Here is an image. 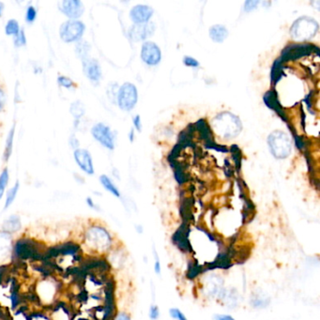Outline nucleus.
<instances>
[{
  "label": "nucleus",
  "mask_w": 320,
  "mask_h": 320,
  "mask_svg": "<svg viewBox=\"0 0 320 320\" xmlns=\"http://www.w3.org/2000/svg\"><path fill=\"white\" fill-rule=\"evenodd\" d=\"M69 110L75 119H80L85 114V106L81 101H76L71 104Z\"/></svg>",
  "instance_id": "nucleus-24"
},
{
  "label": "nucleus",
  "mask_w": 320,
  "mask_h": 320,
  "mask_svg": "<svg viewBox=\"0 0 320 320\" xmlns=\"http://www.w3.org/2000/svg\"><path fill=\"white\" fill-rule=\"evenodd\" d=\"M85 32V25L77 20H69L63 23L60 29L61 38L66 43L79 40Z\"/></svg>",
  "instance_id": "nucleus-7"
},
{
  "label": "nucleus",
  "mask_w": 320,
  "mask_h": 320,
  "mask_svg": "<svg viewBox=\"0 0 320 320\" xmlns=\"http://www.w3.org/2000/svg\"><path fill=\"white\" fill-rule=\"evenodd\" d=\"M154 30H155V26L151 22L134 25L130 28V38L134 41L146 40L147 37L153 34Z\"/></svg>",
  "instance_id": "nucleus-15"
},
{
  "label": "nucleus",
  "mask_w": 320,
  "mask_h": 320,
  "mask_svg": "<svg viewBox=\"0 0 320 320\" xmlns=\"http://www.w3.org/2000/svg\"><path fill=\"white\" fill-rule=\"evenodd\" d=\"M21 228H22V223H21L20 217L18 215H10L4 221L2 225V230L10 235L20 231Z\"/></svg>",
  "instance_id": "nucleus-19"
},
{
  "label": "nucleus",
  "mask_w": 320,
  "mask_h": 320,
  "mask_svg": "<svg viewBox=\"0 0 320 320\" xmlns=\"http://www.w3.org/2000/svg\"><path fill=\"white\" fill-rule=\"evenodd\" d=\"M264 102L266 105L269 107L270 109L274 110L275 112L284 120H286V115L282 109V106L278 101V97H277L276 92L273 90H269L265 95H264Z\"/></svg>",
  "instance_id": "nucleus-18"
},
{
  "label": "nucleus",
  "mask_w": 320,
  "mask_h": 320,
  "mask_svg": "<svg viewBox=\"0 0 320 320\" xmlns=\"http://www.w3.org/2000/svg\"><path fill=\"white\" fill-rule=\"evenodd\" d=\"M153 249V256H154V271H155L157 275H160L162 272V264H161V260L159 257V255L156 251L155 246L152 247Z\"/></svg>",
  "instance_id": "nucleus-31"
},
{
  "label": "nucleus",
  "mask_w": 320,
  "mask_h": 320,
  "mask_svg": "<svg viewBox=\"0 0 320 320\" xmlns=\"http://www.w3.org/2000/svg\"><path fill=\"white\" fill-rule=\"evenodd\" d=\"M152 14H153V9L146 5L135 6L130 10V18L135 23V25L147 23L152 16Z\"/></svg>",
  "instance_id": "nucleus-17"
},
{
  "label": "nucleus",
  "mask_w": 320,
  "mask_h": 320,
  "mask_svg": "<svg viewBox=\"0 0 320 320\" xmlns=\"http://www.w3.org/2000/svg\"><path fill=\"white\" fill-rule=\"evenodd\" d=\"M13 252V243H12V235L0 231V264L6 262L12 255Z\"/></svg>",
  "instance_id": "nucleus-14"
},
{
  "label": "nucleus",
  "mask_w": 320,
  "mask_h": 320,
  "mask_svg": "<svg viewBox=\"0 0 320 320\" xmlns=\"http://www.w3.org/2000/svg\"><path fill=\"white\" fill-rule=\"evenodd\" d=\"M19 188H20V184L19 182H16L13 187H11L8 192H7V195H6V200H5V205H4V208L7 209V208H9L11 206V204L14 202V200L16 198L17 196L18 191H19Z\"/></svg>",
  "instance_id": "nucleus-22"
},
{
  "label": "nucleus",
  "mask_w": 320,
  "mask_h": 320,
  "mask_svg": "<svg viewBox=\"0 0 320 320\" xmlns=\"http://www.w3.org/2000/svg\"><path fill=\"white\" fill-rule=\"evenodd\" d=\"M290 30L295 40L305 41L311 39L318 33L319 24L312 18L303 16L295 21Z\"/></svg>",
  "instance_id": "nucleus-5"
},
{
  "label": "nucleus",
  "mask_w": 320,
  "mask_h": 320,
  "mask_svg": "<svg viewBox=\"0 0 320 320\" xmlns=\"http://www.w3.org/2000/svg\"><path fill=\"white\" fill-rule=\"evenodd\" d=\"M258 4H259L258 1H247L244 4V9L246 11H250L252 9H255Z\"/></svg>",
  "instance_id": "nucleus-38"
},
{
  "label": "nucleus",
  "mask_w": 320,
  "mask_h": 320,
  "mask_svg": "<svg viewBox=\"0 0 320 320\" xmlns=\"http://www.w3.org/2000/svg\"><path fill=\"white\" fill-rule=\"evenodd\" d=\"M204 272V268L199 266L198 264H192V265H189V268H188V271H187V277L192 280L194 279L195 277L198 276L200 273Z\"/></svg>",
  "instance_id": "nucleus-26"
},
{
  "label": "nucleus",
  "mask_w": 320,
  "mask_h": 320,
  "mask_svg": "<svg viewBox=\"0 0 320 320\" xmlns=\"http://www.w3.org/2000/svg\"><path fill=\"white\" fill-rule=\"evenodd\" d=\"M217 132L225 139H232L239 135L243 125L240 119L231 113H221L213 120Z\"/></svg>",
  "instance_id": "nucleus-3"
},
{
  "label": "nucleus",
  "mask_w": 320,
  "mask_h": 320,
  "mask_svg": "<svg viewBox=\"0 0 320 320\" xmlns=\"http://www.w3.org/2000/svg\"><path fill=\"white\" fill-rule=\"evenodd\" d=\"M83 243L90 251L103 254L110 251L113 247V237L107 229L100 225L87 228L83 237Z\"/></svg>",
  "instance_id": "nucleus-2"
},
{
  "label": "nucleus",
  "mask_w": 320,
  "mask_h": 320,
  "mask_svg": "<svg viewBox=\"0 0 320 320\" xmlns=\"http://www.w3.org/2000/svg\"><path fill=\"white\" fill-rule=\"evenodd\" d=\"M141 58L142 61L147 63V65L155 66L160 63L162 59V54L160 48L154 43L147 42L142 46Z\"/></svg>",
  "instance_id": "nucleus-11"
},
{
  "label": "nucleus",
  "mask_w": 320,
  "mask_h": 320,
  "mask_svg": "<svg viewBox=\"0 0 320 320\" xmlns=\"http://www.w3.org/2000/svg\"><path fill=\"white\" fill-rule=\"evenodd\" d=\"M36 16H37V10L33 6H29L26 10V21L28 23H32L36 19Z\"/></svg>",
  "instance_id": "nucleus-35"
},
{
  "label": "nucleus",
  "mask_w": 320,
  "mask_h": 320,
  "mask_svg": "<svg viewBox=\"0 0 320 320\" xmlns=\"http://www.w3.org/2000/svg\"><path fill=\"white\" fill-rule=\"evenodd\" d=\"M4 103H5V96H4L3 91L0 89V110L2 109Z\"/></svg>",
  "instance_id": "nucleus-41"
},
{
  "label": "nucleus",
  "mask_w": 320,
  "mask_h": 320,
  "mask_svg": "<svg viewBox=\"0 0 320 320\" xmlns=\"http://www.w3.org/2000/svg\"><path fill=\"white\" fill-rule=\"evenodd\" d=\"M83 70L89 80L92 82H99L102 77V69L99 62L96 60L84 59L83 60Z\"/></svg>",
  "instance_id": "nucleus-16"
},
{
  "label": "nucleus",
  "mask_w": 320,
  "mask_h": 320,
  "mask_svg": "<svg viewBox=\"0 0 320 320\" xmlns=\"http://www.w3.org/2000/svg\"><path fill=\"white\" fill-rule=\"evenodd\" d=\"M320 51L318 47L312 44H292L288 45L282 52V57L279 59L282 63L291 60H297L303 58L306 55H309L314 51Z\"/></svg>",
  "instance_id": "nucleus-8"
},
{
  "label": "nucleus",
  "mask_w": 320,
  "mask_h": 320,
  "mask_svg": "<svg viewBox=\"0 0 320 320\" xmlns=\"http://www.w3.org/2000/svg\"><path fill=\"white\" fill-rule=\"evenodd\" d=\"M133 123H134V126L136 127V129L138 130H141L142 125H141V119H140V116H136V117L133 119Z\"/></svg>",
  "instance_id": "nucleus-40"
},
{
  "label": "nucleus",
  "mask_w": 320,
  "mask_h": 320,
  "mask_svg": "<svg viewBox=\"0 0 320 320\" xmlns=\"http://www.w3.org/2000/svg\"><path fill=\"white\" fill-rule=\"evenodd\" d=\"M137 89L134 85L125 83L118 92V104L124 111H130L137 103Z\"/></svg>",
  "instance_id": "nucleus-6"
},
{
  "label": "nucleus",
  "mask_w": 320,
  "mask_h": 320,
  "mask_svg": "<svg viewBox=\"0 0 320 320\" xmlns=\"http://www.w3.org/2000/svg\"><path fill=\"white\" fill-rule=\"evenodd\" d=\"M74 160L79 165V167L88 175L94 174V167L92 163V157L87 149L76 148L74 150Z\"/></svg>",
  "instance_id": "nucleus-13"
},
{
  "label": "nucleus",
  "mask_w": 320,
  "mask_h": 320,
  "mask_svg": "<svg viewBox=\"0 0 320 320\" xmlns=\"http://www.w3.org/2000/svg\"><path fill=\"white\" fill-rule=\"evenodd\" d=\"M59 83L62 87H66V88H71V87H75V84L73 83V81L69 77L66 76H61L59 77Z\"/></svg>",
  "instance_id": "nucleus-34"
},
{
  "label": "nucleus",
  "mask_w": 320,
  "mask_h": 320,
  "mask_svg": "<svg viewBox=\"0 0 320 320\" xmlns=\"http://www.w3.org/2000/svg\"><path fill=\"white\" fill-rule=\"evenodd\" d=\"M3 7H4V5H3V3H1V2H0V16H1V14H2V10H3Z\"/></svg>",
  "instance_id": "nucleus-43"
},
{
  "label": "nucleus",
  "mask_w": 320,
  "mask_h": 320,
  "mask_svg": "<svg viewBox=\"0 0 320 320\" xmlns=\"http://www.w3.org/2000/svg\"><path fill=\"white\" fill-rule=\"evenodd\" d=\"M47 247L30 238H21L13 244L12 258L18 262L32 260L41 262L44 259Z\"/></svg>",
  "instance_id": "nucleus-1"
},
{
  "label": "nucleus",
  "mask_w": 320,
  "mask_h": 320,
  "mask_svg": "<svg viewBox=\"0 0 320 320\" xmlns=\"http://www.w3.org/2000/svg\"><path fill=\"white\" fill-rule=\"evenodd\" d=\"M61 11L71 20L79 18L84 12V5L81 1L78 0H66L61 2Z\"/></svg>",
  "instance_id": "nucleus-12"
},
{
  "label": "nucleus",
  "mask_w": 320,
  "mask_h": 320,
  "mask_svg": "<svg viewBox=\"0 0 320 320\" xmlns=\"http://www.w3.org/2000/svg\"><path fill=\"white\" fill-rule=\"evenodd\" d=\"M76 50H77L78 55L84 60V59H87L89 46H88V44L86 42H81V43L78 44Z\"/></svg>",
  "instance_id": "nucleus-30"
},
{
  "label": "nucleus",
  "mask_w": 320,
  "mask_h": 320,
  "mask_svg": "<svg viewBox=\"0 0 320 320\" xmlns=\"http://www.w3.org/2000/svg\"><path fill=\"white\" fill-rule=\"evenodd\" d=\"M213 320H236L231 315L226 314H216L213 317Z\"/></svg>",
  "instance_id": "nucleus-39"
},
{
  "label": "nucleus",
  "mask_w": 320,
  "mask_h": 320,
  "mask_svg": "<svg viewBox=\"0 0 320 320\" xmlns=\"http://www.w3.org/2000/svg\"><path fill=\"white\" fill-rule=\"evenodd\" d=\"M190 228L187 224L183 223L179 229L172 235V243L182 253H192V247L189 241Z\"/></svg>",
  "instance_id": "nucleus-10"
},
{
  "label": "nucleus",
  "mask_w": 320,
  "mask_h": 320,
  "mask_svg": "<svg viewBox=\"0 0 320 320\" xmlns=\"http://www.w3.org/2000/svg\"><path fill=\"white\" fill-rule=\"evenodd\" d=\"M169 315L175 320H188V319L186 318V316L181 311V309L176 308V307L171 308L169 310Z\"/></svg>",
  "instance_id": "nucleus-29"
},
{
  "label": "nucleus",
  "mask_w": 320,
  "mask_h": 320,
  "mask_svg": "<svg viewBox=\"0 0 320 320\" xmlns=\"http://www.w3.org/2000/svg\"><path fill=\"white\" fill-rule=\"evenodd\" d=\"M209 36L213 42L223 43L228 36V31L225 26L215 25L210 27Z\"/></svg>",
  "instance_id": "nucleus-20"
},
{
  "label": "nucleus",
  "mask_w": 320,
  "mask_h": 320,
  "mask_svg": "<svg viewBox=\"0 0 320 320\" xmlns=\"http://www.w3.org/2000/svg\"><path fill=\"white\" fill-rule=\"evenodd\" d=\"M93 137L104 147L108 149L115 148V134L110 127L104 123H97L91 129Z\"/></svg>",
  "instance_id": "nucleus-9"
},
{
  "label": "nucleus",
  "mask_w": 320,
  "mask_h": 320,
  "mask_svg": "<svg viewBox=\"0 0 320 320\" xmlns=\"http://www.w3.org/2000/svg\"><path fill=\"white\" fill-rule=\"evenodd\" d=\"M268 145L270 152L277 159H286L291 153V141L283 131L271 132L268 136Z\"/></svg>",
  "instance_id": "nucleus-4"
},
{
  "label": "nucleus",
  "mask_w": 320,
  "mask_h": 320,
  "mask_svg": "<svg viewBox=\"0 0 320 320\" xmlns=\"http://www.w3.org/2000/svg\"><path fill=\"white\" fill-rule=\"evenodd\" d=\"M87 203L88 207H90L91 208H94V209H98V208L96 207L95 204H94V202H93V200L90 198V197L87 198Z\"/></svg>",
  "instance_id": "nucleus-42"
},
{
  "label": "nucleus",
  "mask_w": 320,
  "mask_h": 320,
  "mask_svg": "<svg viewBox=\"0 0 320 320\" xmlns=\"http://www.w3.org/2000/svg\"><path fill=\"white\" fill-rule=\"evenodd\" d=\"M113 320H131L130 315L126 312H119Z\"/></svg>",
  "instance_id": "nucleus-37"
},
{
  "label": "nucleus",
  "mask_w": 320,
  "mask_h": 320,
  "mask_svg": "<svg viewBox=\"0 0 320 320\" xmlns=\"http://www.w3.org/2000/svg\"><path fill=\"white\" fill-rule=\"evenodd\" d=\"M160 309L158 307V305L156 304H152L149 307V313H148V317L150 320H158L160 318Z\"/></svg>",
  "instance_id": "nucleus-32"
},
{
  "label": "nucleus",
  "mask_w": 320,
  "mask_h": 320,
  "mask_svg": "<svg viewBox=\"0 0 320 320\" xmlns=\"http://www.w3.org/2000/svg\"><path fill=\"white\" fill-rule=\"evenodd\" d=\"M8 182H9V171H8V168H5L0 175V199L2 198L4 194Z\"/></svg>",
  "instance_id": "nucleus-27"
},
{
  "label": "nucleus",
  "mask_w": 320,
  "mask_h": 320,
  "mask_svg": "<svg viewBox=\"0 0 320 320\" xmlns=\"http://www.w3.org/2000/svg\"><path fill=\"white\" fill-rule=\"evenodd\" d=\"M283 63L280 61V60H277L274 62L273 66H272V69H271V81L276 84L278 81H280V79L282 78L283 75Z\"/></svg>",
  "instance_id": "nucleus-23"
},
{
  "label": "nucleus",
  "mask_w": 320,
  "mask_h": 320,
  "mask_svg": "<svg viewBox=\"0 0 320 320\" xmlns=\"http://www.w3.org/2000/svg\"><path fill=\"white\" fill-rule=\"evenodd\" d=\"M13 137H14V126L11 128V130H9V134H8V138H7V142H6V147H5V152H4L5 160H8L10 153H11Z\"/></svg>",
  "instance_id": "nucleus-25"
},
{
  "label": "nucleus",
  "mask_w": 320,
  "mask_h": 320,
  "mask_svg": "<svg viewBox=\"0 0 320 320\" xmlns=\"http://www.w3.org/2000/svg\"><path fill=\"white\" fill-rule=\"evenodd\" d=\"M14 44L17 46H22V45H25L26 44V35H25L23 29H20V31L15 35Z\"/></svg>",
  "instance_id": "nucleus-33"
},
{
  "label": "nucleus",
  "mask_w": 320,
  "mask_h": 320,
  "mask_svg": "<svg viewBox=\"0 0 320 320\" xmlns=\"http://www.w3.org/2000/svg\"><path fill=\"white\" fill-rule=\"evenodd\" d=\"M100 181L102 185L104 186V189L111 192L114 196L116 197H121V192L118 189V187L113 183L112 181L105 175H103L100 177Z\"/></svg>",
  "instance_id": "nucleus-21"
},
{
  "label": "nucleus",
  "mask_w": 320,
  "mask_h": 320,
  "mask_svg": "<svg viewBox=\"0 0 320 320\" xmlns=\"http://www.w3.org/2000/svg\"><path fill=\"white\" fill-rule=\"evenodd\" d=\"M5 30H6V34L7 35H14L15 36L17 34L18 32L20 31V26H19L17 21L14 19H11V20L8 21L6 27H5Z\"/></svg>",
  "instance_id": "nucleus-28"
},
{
  "label": "nucleus",
  "mask_w": 320,
  "mask_h": 320,
  "mask_svg": "<svg viewBox=\"0 0 320 320\" xmlns=\"http://www.w3.org/2000/svg\"><path fill=\"white\" fill-rule=\"evenodd\" d=\"M183 63H184L186 66H188V67H192V68H194V67H198L199 66V63L197 62V61H196V60H194V59H192V58H191V57H185V58L183 59Z\"/></svg>",
  "instance_id": "nucleus-36"
}]
</instances>
